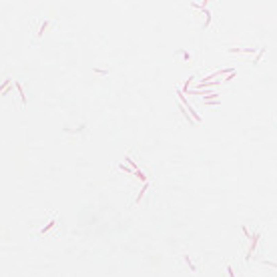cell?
<instances>
[{
    "label": "cell",
    "instance_id": "cell-14",
    "mask_svg": "<svg viewBox=\"0 0 277 277\" xmlns=\"http://www.w3.org/2000/svg\"><path fill=\"white\" fill-rule=\"evenodd\" d=\"M227 271H229V277H235V273H233V269L229 267V265H227Z\"/></svg>",
    "mask_w": 277,
    "mask_h": 277
},
{
    "label": "cell",
    "instance_id": "cell-1",
    "mask_svg": "<svg viewBox=\"0 0 277 277\" xmlns=\"http://www.w3.org/2000/svg\"><path fill=\"white\" fill-rule=\"evenodd\" d=\"M177 95H179V99H181V103L185 105V110H187V113H191V119H195L197 123H201V117L197 115V110H193V106H191V105H189V103L185 100V95H183L181 91H177Z\"/></svg>",
    "mask_w": 277,
    "mask_h": 277
},
{
    "label": "cell",
    "instance_id": "cell-4",
    "mask_svg": "<svg viewBox=\"0 0 277 277\" xmlns=\"http://www.w3.org/2000/svg\"><path fill=\"white\" fill-rule=\"evenodd\" d=\"M147 189H149V183H145V185H143V189H141V191H138V195H137V201H135L137 205L141 203V199H143V195H145V191H147Z\"/></svg>",
    "mask_w": 277,
    "mask_h": 277
},
{
    "label": "cell",
    "instance_id": "cell-6",
    "mask_svg": "<svg viewBox=\"0 0 277 277\" xmlns=\"http://www.w3.org/2000/svg\"><path fill=\"white\" fill-rule=\"evenodd\" d=\"M124 161H127V165H129V167H131V169H133V171H138V167H137V163H135V161H133V159H131V157H124Z\"/></svg>",
    "mask_w": 277,
    "mask_h": 277
},
{
    "label": "cell",
    "instance_id": "cell-7",
    "mask_svg": "<svg viewBox=\"0 0 277 277\" xmlns=\"http://www.w3.org/2000/svg\"><path fill=\"white\" fill-rule=\"evenodd\" d=\"M54 225H56V221H54V219H52V221H50V223H48V225H46V227H44V229H42V231H40V235H46V233H48V231H50V229H52V227H54Z\"/></svg>",
    "mask_w": 277,
    "mask_h": 277
},
{
    "label": "cell",
    "instance_id": "cell-8",
    "mask_svg": "<svg viewBox=\"0 0 277 277\" xmlns=\"http://www.w3.org/2000/svg\"><path fill=\"white\" fill-rule=\"evenodd\" d=\"M263 52H265V46H261V50H259L257 54H255V58H253V64H257L259 60H261V56H263Z\"/></svg>",
    "mask_w": 277,
    "mask_h": 277
},
{
    "label": "cell",
    "instance_id": "cell-11",
    "mask_svg": "<svg viewBox=\"0 0 277 277\" xmlns=\"http://www.w3.org/2000/svg\"><path fill=\"white\" fill-rule=\"evenodd\" d=\"M135 175H137V177L141 179V181H145V183H147V177H145V175H143V173H141V171H135Z\"/></svg>",
    "mask_w": 277,
    "mask_h": 277
},
{
    "label": "cell",
    "instance_id": "cell-5",
    "mask_svg": "<svg viewBox=\"0 0 277 277\" xmlns=\"http://www.w3.org/2000/svg\"><path fill=\"white\" fill-rule=\"evenodd\" d=\"M183 259H185V263H187V267L191 269V271H197V267H195V263L189 259V255H183Z\"/></svg>",
    "mask_w": 277,
    "mask_h": 277
},
{
    "label": "cell",
    "instance_id": "cell-3",
    "mask_svg": "<svg viewBox=\"0 0 277 277\" xmlns=\"http://www.w3.org/2000/svg\"><path fill=\"white\" fill-rule=\"evenodd\" d=\"M16 91L20 92V99H22V105L26 106V95H24V88H22V85H20V82H16Z\"/></svg>",
    "mask_w": 277,
    "mask_h": 277
},
{
    "label": "cell",
    "instance_id": "cell-10",
    "mask_svg": "<svg viewBox=\"0 0 277 277\" xmlns=\"http://www.w3.org/2000/svg\"><path fill=\"white\" fill-rule=\"evenodd\" d=\"M46 28H48V20H44V22H42V26H40V30H38V36H42V32H44Z\"/></svg>",
    "mask_w": 277,
    "mask_h": 277
},
{
    "label": "cell",
    "instance_id": "cell-9",
    "mask_svg": "<svg viewBox=\"0 0 277 277\" xmlns=\"http://www.w3.org/2000/svg\"><path fill=\"white\" fill-rule=\"evenodd\" d=\"M203 14H205L207 16V18H205V28H207V26H209V24H211V12H209V10H203Z\"/></svg>",
    "mask_w": 277,
    "mask_h": 277
},
{
    "label": "cell",
    "instance_id": "cell-13",
    "mask_svg": "<svg viewBox=\"0 0 277 277\" xmlns=\"http://www.w3.org/2000/svg\"><path fill=\"white\" fill-rule=\"evenodd\" d=\"M81 131H85V124H81V127H77V129L72 131V133H81Z\"/></svg>",
    "mask_w": 277,
    "mask_h": 277
},
{
    "label": "cell",
    "instance_id": "cell-12",
    "mask_svg": "<svg viewBox=\"0 0 277 277\" xmlns=\"http://www.w3.org/2000/svg\"><path fill=\"white\" fill-rule=\"evenodd\" d=\"M119 169H123V171H127V173H133V169H131L129 165H119Z\"/></svg>",
    "mask_w": 277,
    "mask_h": 277
},
{
    "label": "cell",
    "instance_id": "cell-2",
    "mask_svg": "<svg viewBox=\"0 0 277 277\" xmlns=\"http://www.w3.org/2000/svg\"><path fill=\"white\" fill-rule=\"evenodd\" d=\"M257 241H259V235H251V247H249V251H247V255H245V259L251 257V253H253L255 247H257Z\"/></svg>",
    "mask_w": 277,
    "mask_h": 277
}]
</instances>
